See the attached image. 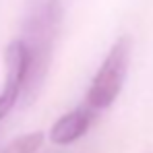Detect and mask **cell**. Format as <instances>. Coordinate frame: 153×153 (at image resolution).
<instances>
[{"label":"cell","instance_id":"6da1fadb","mask_svg":"<svg viewBox=\"0 0 153 153\" xmlns=\"http://www.w3.org/2000/svg\"><path fill=\"white\" fill-rule=\"evenodd\" d=\"M60 19H62L60 0H27L21 25L23 35L21 42L27 46L29 52L25 87L21 93L25 103H31V100L39 93L44 85L50 66L54 39L60 29Z\"/></svg>","mask_w":153,"mask_h":153},{"label":"cell","instance_id":"7a4b0ae2","mask_svg":"<svg viewBox=\"0 0 153 153\" xmlns=\"http://www.w3.org/2000/svg\"><path fill=\"white\" fill-rule=\"evenodd\" d=\"M130 48H132V44H130L128 35L118 37L112 44L108 56L103 58L102 66L97 68V73L91 81V87H89V93H87L89 108H93V110L110 108L114 103V100L120 95L128 73Z\"/></svg>","mask_w":153,"mask_h":153},{"label":"cell","instance_id":"3957f363","mask_svg":"<svg viewBox=\"0 0 153 153\" xmlns=\"http://www.w3.org/2000/svg\"><path fill=\"white\" fill-rule=\"evenodd\" d=\"M4 62H6V81L0 91V120L10 114V110L21 100V93L25 87L29 52L21 39H15L8 44L6 54H4Z\"/></svg>","mask_w":153,"mask_h":153},{"label":"cell","instance_id":"277c9868","mask_svg":"<svg viewBox=\"0 0 153 153\" xmlns=\"http://www.w3.org/2000/svg\"><path fill=\"white\" fill-rule=\"evenodd\" d=\"M93 122V114L89 108H76L73 112L60 116L50 128V139L56 145H71L81 139Z\"/></svg>","mask_w":153,"mask_h":153},{"label":"cell","instance_id":"5b68a950","mask_svg":"<svg viewBox=\"0 0 153 153\" xmlns=\"http://www.w3.org/2000/svg\"><path fill=\"white\" fill-rule=\"evenodd\" d=\"M42 145H44L42 132H27L23 137L13 139L0 153H35Z\"/></svg>","mask_w":153,"mask_h":153}]
</instances>
